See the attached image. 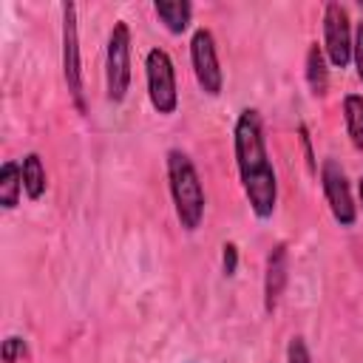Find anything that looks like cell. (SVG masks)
<instances>
[{
  "label": "cell",
  "mask_w": 363,
  "mask_h": 363,
  "mask_svg": "<svg viewBox=\"0 0 363 363\" xmlns=\"http://www.w3.org/2000/svg\"><path fill=\"white\" fill-rule=\"evenodd\" d=\"M233 153L241 179V190L255 218L267 221L278 204V176L267 150L264 119L258 108H241L233 125Z\"/></svg>",
  "instance_id": "cell-1"
},
{
  "label": "cell",
  "mask_w": 363,
  "mask_h": 363,
  "mask_svg": "<svg viewBox=\"0 0 363 363\" xmlns=\"http://www.w3.org/2000/svg\"><path fill=\"white\" fill-rule=\"evenodd\" d=\"M164 170H167V190H170L176 221L184 233H196L204 221V207H207L201 176L193 159L182 147H170L164 153Z\"/></svg>",
  "instance_id": "cell-2"
},
{
  "label": "cell",
  "mask_w": 363,
  "mask_h": 363,
  "mask_svg": "<svg viewBox=\"0 0 363 363\" xmlns=\"http://www.w3.org/2000/svg\"><path fill=\"white\" fill-rule=\"evenodd\" d=\"M130 26L125 20H116L108 31V48H105V96L108 102L119 105L125 102L130 91Z\"/></svg>",
  "instance_id": "cell-3"
},
{
  "label": "cell",
  "mask_w": 363,
  "mask_h": 363,
  "mask_svg": "<svg viewBox=\"0 0 363 363\" xmlns=\"http://www.w3.org/2000/svg\"><path fill=\"white\" fill-rule=\"evenodd\" d=\"M145 85L147 99L156 113L173 116L179 111V85H176V65L164 48H150L145 54Z\"/></svg>",
  "instance_id": "cell-4"
},
{
  "label": "cell",
  "mask_w": 363,
  "mask_h": 363,
  "mask_svg": "<svg viewBox=\"0 0 363 363\" xmlns=\"http://www.w3.org/2000/svg\"><path fill=\"white\" fill-rule=\"evenodd\" d=\"M62 79L68 96L79 113H85V91H82V60H79V26H77V6L62 3Z\"/></svg>",
  "instance_id": "cell-5"
},
{
  "label": "cell",
  "mask_w": 363,
  "mask_h": 363,
  "mask_svg": "<svg viewBox=\"0 0 363 363\" xmlns=\"http://www.w3.org/2000/svg\"><path fill=\"white\" fill-rule=\"evenodd\" d=\"M190 68H193V77H196V85L201 88V94L218 96L224 91V71L218 62L216 37L204 26H199L190 34Z\"/></svg>",
  "instance_id": "cell-6"
},
{
  "label": "cell",
  "mask_w": 363,
  "mask_h": 363,
  "mask_svg": "<svg viewBox=\"0 0 363 363\" xmlns=\"http://www.w3.org/2000/svg\"><path fill=\"white\" fill-rule=\"evenodd\" d=\"M320 190H323V199L329 204L332 218L340 227H354L357 224V204L352 196V184H349L343 164L332 156L323 159V164H320Z\"/></svg>",
  "instance_id": "cell-7"
},
{
  "label": "cell",
  "mask_w": 363,
  "mask_h": 363,
  "mask_svg": "<svg viewBox=\"0 0 363 363\" xmlns=\"http://www.w3.org/2000/svg\"><path fill=\"white\" fill-rule=\"evenodd\" d=\"M352 43H354V31H352V20H349V9L340 3H326L323 6V54L329 60L332 68H349L352 62Z\"/></svg>",
  "instance_id": "cell-8"
},
{
  "label": "cell",
  "mask_w": 363,
  "mask_h": 363,
  "mask_svg": "<svg viewBox=\"0 0 363 363\" xmlns=\"http://www.w3.org/2000/svg\"><path fill=\"white\" fill-rule=\"evenodd\" d=\"M286 281H289V250L284 241H278L275 247H269L267 264H264V309H267V315H272L278 309Z\"/></svg>",
  "instance_id": "cell-9"
},
{
  "label": "cell",
  "mask_w": 363,
  "mask_h": 363,
  "mask_svg": "<svg viewBox=\"0 0 363 363\" xmlns=\"http://www.w3.org/2000/svg\"><path fill=\"white\" fill-rule=\"evenodd\" d=\"M153 14L170 34H184L193 23V3L187 0H156Z\"/></svg>",
  "instance_id": "cell-10"
},
{
  "label": "cell",
  "mask_w": 363,
  "mask_h": 363,
  "mask_svg": "<svg viewBox=\"0 0 363 363\" xmlns=\"http://www.w3.org/2000/svg\"><path fill=\"white\" fill-rule=\"evenodd\" d=\"M303 77H306V85H309L312 96H326V91H329V60H326V54L318 43H312L306 48Z\"/></svg>",
  "instance_id": "cell-11"
},
{
  "label": "cell",
  "mask_w": 363,
  "mask_h": 363,
  "mask_svg": "<svg viewBox=\"0 0 363 363\" xmlns=\"http://www.w3.org/2000/svg\"><path fill=\"white\" fill-rule=\"evenodd\" d=\"M20 167H23V193L31 199V201H40L45 187H48V176H45V164L40 159L37 150L26 153L20 159Z\"/></svg>",
  "instance_id": "cell-12"
},
{
  "label": "cell",
  "mask_w": 363,
  "mask_h": 363,
  "mask_svg": "<svg viewBox=\"0 0 363 363\" xmlns=\"http://www.w3.org/2000/svg\"><path fill=\"white\" fill-rule=\"evenodd\" d=\"M20 196H23V167L20 162L9 159L0 167V207L14 210L20 204Z\"/></svg>",
  "instance_id": "cell-13"
},
{
  "label": "cell",
  "mask_w": 363,
  "mask_h": 363,
  "mask_svg": "<svg viewBox=\"0 0 363 363\" xmlns=\"http://www.w3.org/2000/svg\"><path fill=\"white\" fill-rule=\"evenodd\" d=\"M343 125H346V136L352 147L363 153V96L360 94L343 96Z\"/></svg>",
  "instance_id": "cell-14"
},
{
  "label": "cell",
  "mask_w": 363,
  "mask_h": 363,
  "mask_svg": "<svg viewBox=\"0 0 363 363\" xmlns=\"http://www.w3.org/2000/svg\"><path fill=\"white\" fill-rule=\"evenodd\" d=\"M0 354H3V363H20L23 357H28V343H26V337L9 335V337L3 340Z\"/></svg>",
  "instance_id": "cell-15"
},
{
  "label": "cell",
  "mask_w": 363,
  "mask_h": 363,
  "mask_svg": "<svg viewBox=\"0 0 363 363\" xmlns=\"http://www.w3.org/2000/svg\"><path fill=\"white\" fill-rule=\"evenodd\" d=\"M286 363H312V354H309V346L301 335H292L289 343H286Z\"/></svg>",
  "instance_id": "cell-16"
},
{
  "label": "cell",
  "mask_w": 363,
  "mask_h": 363,
  "mask_svg": "<svg viewBox=\"0 0 363 363\" xmlns=\"http://www.w3.org/2000/svg\"><path fill=\"white\" fill-rule=\"evenodd\" d=\"M352 62L357 71V79L363 82V20L354 26V43H352Z\"/></svg>",
  "instance_id": "cell-17"
},
{
  "label": "cell",
  "mask_w": 363,
  "mask_h": 363,
  "mask_svg": "<svg viewBox=\"0 0 363 363\" xmlns=\"http://www.w3.org/2000/svg\"><path fill=\"white\" fill-rule=\"evenodd\" d=\"M221 267H224V275H227V278H233L235 269H238V247H235L233 241H227V244L221 247Z\"/></svg>",
  "instance_id": "cell-18"
},
{
  "label": "cell",
  "mask_w": 363,
  "mask_h": 363,
  "mask_svg": "<svg viewBox=\"0 0 363 363\" xmlns=\"http://www.w3.org/2000/svg\"><path fill=\"white\" fill-rule=\"evenodd\" d=\"M298 136H301V147H303V156H306V167H309V173H318V162H315V150H312L309 128H306V125H298Z\"/></svg>",
  "instance_id": "cell-19"
},
{
  "label": "cell",
  "mask_w": 363,
  "mask_h": 363,
  "mask_svg": "<svg viewBox=\"0 0 363 363\" xmlns=\"http://www.w3.org/2000/svg\"><path fill=\"white\" fill-rule=\"evenodd\" d=\"M357 196H360V207H363V176L357 179Z\"/></svg>",
  "instance_id": "cell-20"
}]
</instances>
